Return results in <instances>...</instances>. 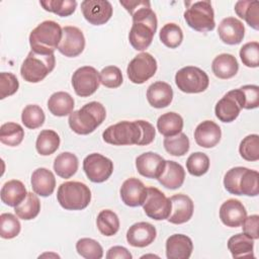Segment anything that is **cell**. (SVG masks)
I'll list each match as a JSON object with an SVG mask.
<instances>
[{"label":"cell","mask_w":259,"mask_h":259,"mask_svg":"<svg viewBox=\"0 0 259 259\" xmlns=\"http://www.w3.org/2000/svg\"><path fill=\"white\" fill-rule=\"evenodd\" d=\"M125 10L132 15L133 25L128 33L131 46L137 51L146 50L153 40L158 26L156 13L148 0H120Z\"/></svg>","instance_id":"obj_1"},{"label":"cell","mask_w":259,"mask_h":259,"mask_svg":"<svg viewBox=\"0 0 259 259\" xmlns=\"http://www.w3.org/2000/svg\"><path fill=\"white\" fill-rule=\"evenodd\" d=\"M105 107L97 101H91L69 115V125L78 135L93 133L105 119Z\"/></svg>","instance_id":"obj_2"},{"label":"cell","mask_w":259,"mask_h":259,"mask_svg":"<svg viewBox=\"0 0 259 259\" xmlns=\"http://www.w3.org/2000/svg\"><path fill=\"white\" fill-rule=\"evenodd\" d=\"M63 28L53 20H45L29 34L31 51L40 55H53L62 39Z\"/></svg>","instance_id":"obj_3"},{"label":"cell","mask_w":259,"mask_h":259,"mask_svg":"<svg viewBox=\"0 0 259 259\" xmlns=\"http://www.w3.org/2000/svg\"><path fill=\"white\" fill-rule=\"evenodd\" d=\"M57 199L60 205L67 210H81L89 205L91 191L82 182L67 181L59 186Z\"/></svg>","instance_id":"obj_4"},{"label":"cell","mask_w":259,"mask_h":259,"mask_svg":"<svg viewBox=\"0 0 259 259\" xmlns=\"http://www.w3.org/2000/svg\"><path fill=\"white\" fill-rule=\"evenodd\" d=\"M55 55H40L30 51L22 62L20 75L24 81L38 83L42 81L55 68Z\"/></svg>","instance_id":"obj_5"},{"label":"cell","mask_w":259,"mask_h":259,"mask_svg":"<svg viewBox=\"0 0 259 259\" xmlns=\"http://www.w3.org/2000/svg\"><path fill=\"white\" fill-rule=\"evenodd\" d=\"M102 139L105 143L114 146H139L142 140V128L138 120H122L109 125L102 133Z\"/></svg>","instance_id":"obj_6"},{"label":"cell","mask_w":259,"mask_h":259,"mask_svg":"<svg viewBox=\"0 0 259 259\" xmlns=\"http://www.w3.org/2000/svg\"><path fill=\"white\" fill-rule=\"evenodd\" d=\"M186 24L199 32L211 31L214 26V12L210 1L202 0L189 3L184 12Z\"/></svg>","instance_id":"obj_7"},{"label":"cell","mask_w":259,"mask_h":259,"mask_svg":"<svg viewBox=\"0 0 259 259\" xmlns=\"http://www.w3.org/2000/svg\"><path fill=\"white\" fill-rule=\"evenodd\" d=\"M175 83L178 89L184 93H200L207 89L209 79L200 68L186 66L177 71Z\"/></svg>","instance_id":"obj_8"},{"label":"cell","mask_w":259,"mask_h":259,"mask_svg":"<svg viewBox=\"0 0 259 259\" xmlns=\"http://www.w3.org/2000/svg\"><path fill=\"white\" fill-rule=\"evenodd\" d=\"M244 95L241 89H234L226 93L215 104L214 113L219 120L223 122H232L244 108Z\"/></svg>","instance_id":"obj_9"},{"label":"cell","mask_w":259,"mask_h":259,"mask_svg":"<svg viewBox=\"0 0 259 259\" xmlns=\"http://www.w3.org/2000/svg\"><path fill=\"white\" fill-rule=\"evenodd\" d=\"M157 67V61L151 54L141 53L130 62L126 74L131 82L143 84L155 75Z\"/></svg>","instance_id":"obj_10"},{"label":"cell","mask_w":259,"mask_h":259,"mask_svg":"<svg viewBox=\"0 0 259 259\" xmlns=\"http://www.w3.org/2000/svg\"><path fill=\"white\" fill-rule=\"evenodd\" d=\"M83 170L90 181L102 183L111 176L113 163L110 159L99 153H92L83 160Z\"/></svg>","instance_id":"obj_11"},{"label":"cell","mask_w":259,"mask_h":259,"mask_svg":"<svg viewBox=\"0 0 259 259\" xmlns=\"http://www.w3.org/2000/svg\"><path fill=\"white\" fill-rule=\"evenodd\" d=\"M145 213L152 220H167L171 212V201L156 187H147V197L143 203Z\"/></svg>","instance_id":"obj_12"},{"label":"cell","mask_w":259,"mask_h":259,"mask_svg":"<svg viewBox=\"0 0 259 259\" xmlns=\"http://www.w3.org/2000/svg\"><path fill=\"white\" fill-rule=\"evenodd\" d=\"M99 84V72L91 66L80 67L73 73L72 86L80 97H88L95 93Z\"/></svg>","instance_id":"obj_13"},{"label":"cell","mask_w":259,"mask_h":259,"mask_svg":"<svg viewBox=\"0 0 259 259\" xmlns=\"http://www.w3.org/2000/svg\"><path fill=\"white\" fill-rule=\"evenodd\" d=\"M84 18L92 25H102L112 16V5L107 0H84L81 2Z\"/></svg>","instance_id":"obj_14"},{"label":"cell","mask_w":259,"mask_h":259,"mask_svg":"<svg viewBox=\"0 0 259 259\" xmlns=\"http://www.w3.org/2000/svg\"><path fill=\"white\" fill-rule=\"evenodd\" d=\"M85 48V37L81 29L76 26L63 27L62 39L58 46V51L68 58L79 56Z\"/></svg>","instance_id":"obj_15"},{"label":"cell","mask_w":259,"mask_h":259,"mask_svg":"<svg viewBox=\"0 0 259 259\" xmlns=\"http://www.w3.org/2000/svg\"><path fill=\"white\" fill-rule=\"evenodd\" d=\"M165 165L166 160L154 152L143 153L136 159V168L138 172L146 178L158 179L162 174Z\"/></svg>","instance_id":"obj_16"},{"label":"cell","mask_w":259,"mask_h":259,"mask_svg":"<svg viewBox=\"0 0 259 259\" xmlns=\"http://www.w3.org/2000/svg\"><path fill=\"white\" fill-rule=\"evenodd\" d=\"M171 212L168 217V222L174 225H181L188 222L194 210L192 199L183 193L175 194L170 197Z\"/></svg>","instance_id":"obj_17"},{"label":"cell","mask_w":259,"mask_h":259,"mask_svg":"<svg viewBox=\"0 0 259 259\" xmlns=\"http://www.w3.org/2000/svg\"><path fill=\"white\" fill-rule=\"evenodd\" d=\"M119 192L122 202L131 207L143 205L147 197V187L140 179L135 177L124 180Z\"/></svg>","instance_id":"obj_18"},{"label":"cell","mask_w":259,"mask_h":259,"mask_svg":"<svg viewBox=\"0 0 259 259\" xmlns=\"http://www.w3.org/2000/svg\"><path fill=\"white\" fill-rule=\"evenodd\" d=\"M157 236L156 228L147 222L136 223L126 232V241L133 247L144 248L154 242Z\"/></svg>","instance_id":"obj_19"},{"label":"cell","mask_w":259,"mask_h":259,"mask_svg":"<svg viewBox=\"0 0 259 259\" xmlns=\"http://www.w3.org/2000/svg\"><path fill=\"white\" fill-rule=\"evenodd\" d=\"M246 217L247 210L244 204L238 199L230 198L226 200L220 207V219L227 227H240Z\"/></svg>","instance_id":"obj_20"},{"label":"cell","mask_w":259,"mask_h":259,"mask_svg":"<svg viewBox=\"0 0 259 259\" xmlns=\"http://www.w3.org/2000/svg\"><path fill=\"white\" fill-rule=\"evenodd\" d=\"M218 33L224 44L231 46L238 45L244 38L245 26L243 22L236 17H226L220 22Z\"/></svg>","instance_id":"obj_21"},{"label":"cell","mask_w":259,"mask_h":259,"mask_svg":"<svg viewBox=\"0 0 259 259\" xmlns=\"http://www.w3.org/2000/svg\"><path fill=\"white\" fill-rule=\"evenodd\" d=\"M222 138V131L219 124L212 120L200 122L194 131V140L202 148L209 149L217 146Z\"/></svg>","instance_id":"obj_22"},{"label":"cell","mask_w":259,"mask_h":259,"mask_svg":"<svg viewBox=\"0 0 259 259\" xmlns=\"http://www.w3.org/2000/svg\"><path fill=\"white\" fill-rule=\"evenodd\" d=\"M192 250V241L186 235L173 234L166 241V257L168 259H188Z\"/></svg>","instance_id":"obj_23"},{"label":"cell","mask_w":259,"mask_h":259,"mask_svg":"<svg viewBox=\"0 0 259 259\" xmlns=\"http://www.w3.org/2000/svg\"><path fill=\"white\" fill-rule=\"evenodd\" d=\"M172 99L173 89L164 81L154 82L147 89V100L155 108L167 107L172 102Z\"/></svg>","instance_id":"obj_24"},{"label":"cell","mask_w":259,"mask_h":259,"mask_svg":"<svg viewBox=\"0 0 259 259\" xmlns=\"http://www.w3.org/2000/svg\"><path fill=\"white\" fill-rule=\"evenodd\" d=\"M31 187L37 195L50 196L56 187V178L54 173L47 168H37L31 174Z\"/></svg>","instance_id":"obj_25"},{"label":"cell","mask_w":259,"mask_h":259,"mask_svg":"<svg viewBox=\"0 0 259 259\" xmlns=\"http://www.w3.org/2000/svg\"><path fill=\"white\" fill-rule=\"evenodd\" d=\"M185 179V171L183 167L175 161H166L162 174L158 177V181L162 186L168 189H177L182 186Z\"/></svg>","instance_id":"obj_26"},{"label":"cell","mask_w":259,"mask_h":259,"mask_svg":"<svg viewBox=\"0 0 259 259\" xmlns=\"http://www.w3.org/2000/svg\"><path fill=\"white\" fill-rule=\"evenodd\" d=\"M26 195L27 191L24 184L16 179L5 182L0 192L2 202L12 207L18 205L26 197Z\"/></svg>","instance_id":"obj_27"},{"label":"cell","mask_w":259,"mask_h":259,"mask_svg":"<svg viewBox=\"0 0 259 259\" xmlns=\"http://www.w3.org/2000/svg\"><path fill=\"white\" fill-rule=\"evenodd\" d=\"M211 70L215 77L220 79H230L238 73L239 64L233 55L221 54L213 59Z\"/></svg>","instance_id":"obj_28"},{"label":"cell","mask_w":259,"mask_h":259,"mask_svg":"<svg viewBox=\"0 0 259 259\" xmlns=\"http://www.w3.org/2000/svg\"><path fill=\"white\" fill-rule=\"evenodd\" d=\"M75 106L74 98L64 91L53 93L48 100V108L55 116H66L73 112Z\"/></svg>","instance_id":"obj_29"},{"label":"cell","mask_w":259,"mask_h":259,"mask_svg":"<svg viewBox=\"0 0 259 259\" xmlns=\"http://www.w3.org/2000/svg\"><path fill=\"white\" fill-rule=\"evenodd\" d=\"M228 249L233 258L254 257V240L246 236L244 233L236 234L229 239Z\"/></svg>","instance_id":"obj_30"},{"label":"cell","mask_w":259,"mask_h":259,"mask_svg":"<svg viewBox=\"0 0 259 259\" xmlns=\"http://www.w3.org/2000/svg\"><path fill=\"white\" fill-rule=\"evenodd\" d=\"M235 12L243 18L249 26L259 29V2L256 0H241L235 4Z\"/></svg>","instance_id":"obj_31"},{"label":"cell","mask_w":259,"mask_h":259,"mask_svg":"<svg viewBox=\"0 0 259 259\" xmlns=\"http://www.w3.org/2000/svg\"><path fill=\"white\" fill-rule=\"evenodd\" d=\"M79 162L75 154L63 152L54 161V170L58 176L64 179L71 178L78 170Z\"/></svg>","instance_id":"obj_32"},{"label":"cell","mask_w":259,"mask_h":259,"mask_svg":"<svg viewBox=\"0 0 259 259\" xmlns=\"http://www.w3.org/2000/svg\"><path fill=\"white\" fill-rule=\"evenodd\" d=\"M183 118L180 114L170 111L163 113L157 120V130L164 137H172L181 133Z\"/></svg>","instance_id":"obj_33"},{"label":"cell","mask_w":259,"mask_h":259,"mask_svg":"<svg viewBox=\"0 0 259 259\" xmlns=\"http://www.w3.org/2000/svg\"><path fill=\"white\" fill-rule=\"evenodd\" d=\"M60 146V137L53 130L41 131L36 139L35 148L39 155L49 156L54 154Z\"/></svg>","instance_id":"obj_34"},{"label":"cell","mask_w":259,"mask_h":259,"mask_svg":"<svg viewBox=\"0 0 259 259\" xmlns=\"http://www.w3.org/2000/svg\"><path fill=\"white\" fill-rule=\"evenodd\" d=\"M40 210V201L36 196V193L27 192L26 197L14 207L16 215L23 220L29 221L37 217Z\"/></svg>","instance_id":"obj_35"},{"label":"cell","mask_w":259,"mask_h":259,"mask_svg":"<svg viewBox=\"0 0 259 259\" xmlns=\"http://www.w3.org/2000/svg\"><path fill=\"white\" fill-rule=\"evenodd\" d=\"M96 225L102 235L111 237L119 230V219L114 211L110 209H103L97 215Z\"/></svg>","instance_id":"obj_36"},{"label":"cell","mask_w":259,"mask_h":259,"mask_svg":"<svg viewBox=\"0 0 259 259\" xmlns=\"http://www.w3.org/2000/svg\"><path fill=\"white\" fill-rule=\"evenodd\" d=\"M24 138L23 127L16 122H6L0 127V142L9 147L21 144Z\"/></svg>","instance_id":"obj_37"},{"label":"cell","mask_w":259,"mask_h":259,"mask_svg":"<svg viewBox=\"0 0 259 259\" xmlns=\"http://www.w3.org/2000/svg\"><path fill=\"white\" fill-rule=\"evenodd\" d=\"M239 190L241 195L257 196L259 193V173L245 167L240 177Z\"/></svg>","instance_id":"obj_38"},{"label":"cell","mask_w":259,"mask_h":259,"mask_svg":"<svg viewBox=\"0 0 259 259\" xmlns=\"http://www.w3.org/2000/svg\"><path fill=\"white\" fill-rule=\"evenodd\" d=\"M165 150L172 156L180 157L189 150V139L184 133H179L172 137H165L163 142Z\"/></svg>","instance_id":"obj_39"},{"label":"cell","mask_w":259,"mask_h":259,"mask_svg":"<svg viewBox=\"0 0 259 259\" xmlns=\"http://www.w3.org/2000/svg\"><path fill=\"white\" fill-rule=\"evenodd\" d=\"M159 36L163 45L170 49H176L183 40V31L178 24L171 22L161 28Z\"/></svg>","instance_id":"obj_40"},{"label":"cell","mask_w":259,"mask_h":259,"mask_svg":"<svg viewBox=\"0 0 259 259\" xmlns=\"http://www.w3.org/2000/svg\"><path fill=\"white\" fill-rule=\"evenodd\" d=\"M46 119L42 108L36 104L26 105L21 113V121L27 128L34 130L40 127Z\"/></svg>","instance_id":"obj_41"},{"label":"cell","mask_w":259,"mask_h":259,"mask_svg":"<svg viewBox=\"0 0 259 259\" xmlns=\"http://www.w3.org/2000/svg\"><path fill=\"white\" fill-rule=\"evenodd\" d=\"M39 4L45 10L62 17L70 16L75 12L77 7L75 0H45L39 1Z\"/></svg>","instance_id":"obj_42"},{"label":"cell","mask_w":259,"mask_h":259,"mask_svg":"<svg viewBox=\"0 0 259 259\" xmlns=\"http://www.w3.org/2000/svg\"><path fill=\"white\" fill-rule=\"evenodd\" d=\"M186 169L192 176H202L209 169V158L202 152L192 153L186 160Z\"/></svg>","instance_id":"obj_43"},{"label":"cell","mask_w":259,"mask_h":259,"mask_svg":"<svg viewBox=\"0 0 259 259\" xmlns=\"http://www.w3.org/2000/svg\"><path fill=\"white\" fill-rule=\"evenodd\" d=\"M78 254L86 259H100L103 256L102 246L91 238H82L76 243Z\"/></svg>","instance_id":"obj_44"},{"label":"cell","mask_w":259,"mask_h":259,"mask_svg":"<svg viewBox=\"0 0 259 259\" xmlns=\"http://www.w3.org/2000/svg\"><path fill=\"white\" fill-rule=\"evenodd\" d=\"M241 157L250 162L259 160V136L256 134L245 137L239 146Z\"/></svg>","instance_id":"obj_45"},{"label":"cell","mask_w":259,"mask_h":259,"mask_svg":"<svg viewBox=\"0 0 259 259\" xmlns=\"http://www.w3.org/2000/svg\"><path fill=\"white\" fill-rule=\"evenodd\" d=\"M21 230L19 220L10 212H4L0 215V236L3 239L15 238Z\"/></svg>","instance_id":"obj_46"},{"label":"cell","mask_w":259,"mask_h":259,"mask_svg":"<svg viewBox=\"0 0 259 259\" xmlns=\"http://www.w3.org/2000/svg\"><path fill=\"white\" fill-rule=\"evenodd\" d=\"M240 58L242 63L249 68H257L259 66V44L257 41H249L240 49Z\"/></svg>","instance_id":"obj_47"},{"label":"cell","mask_w":259,"mask_h":259,"mask_svg":"<svg viewBox=\"0 0 259 259\" xmlns=\"http://www.w3.org/2000/svg\"><path fill=\"white\" fill-rule=\"evenodd\" d=\"M100 83L107 88H117L122 84V74L118 67L107 66L99 73Z\"/></svg>","instance_id":"obj_48"},{"label":"cell","mask_w":259,"mask_h":259,"mask_svg":"<svg viewBox=\"0 0 259 259\" xmlns=\"http://www.w3.org/2000/svg\"><path fill=\"white\" fill-rule=\"evenodd\" d=\"M19 87L16 76L10 72L0 73V99L13 95Z\"/></svg>","instance_id":"obj_49"},{"label":"cell","mask_w":259,"mask_h":259,"mask_svg":"<svg viewBox=\"0 0 259 259\" xmlns=\"http://www.w3.org/2000/svg\"><path fill=\"white\" fill-rule=\"evenodd\" d=\"M244 169L245 167H234L225 174L224 186L231 194L241 195L239 190V181Z\"/></svg>","instance_id":"obj_50"},{"label":"cell","mask_w":259,"mask_h":259,"mask_svg":"<svg viewBox=\"0 0 259 259\" xmlns=\"http://www.w3.org/2000/svg\"><path fill=\"white\" fill-rule=\"evenodd\" d=\"M240 89L244 95V108H257L259 106V87L257 85H245Z\"/></svg>","instance_id":"obj_51"},{"label":"cell","mask_w":259,"mask_h":259,"mask_svg":"<svg viewBox=\"0 0 259 259\" xmlns=\"http://www.w3.org/2000/svg\"><path fill=\"white\" fill-rule=\"evenodd\" d=\"M241 226L243 229V233L246 236H248L253 240H257L259 238V233H258L259 215L258 214H252V215L246 217V219L244 220Z\"/></svg>","instance_id":"obj_52"},{"label":"cell","mask_w":259,"mask_h":259,"mask_svg":"<svg viewBox=\"0 0 259 259\" xmlns=\"http://www.w3.org/2000/svg\"><path fill=\"white\" fill-rule=\"evenodd\" d=\"M141 128H142V140L139 144V146H147L151 144L156 136V130L153 124H151L149 121L146 120H138Z\"/></svg>","instance_id":"obj_53"},{"label":"cell","mask_w":259,"mask_h":259,"mask_svg":"<svg viewBox=\"0 0 259 259\" xmlns=\"http://www.w3.org/2000/svg\"><path fill=\"white\" fill-rule=\"evenodd\" d=\"M107 259H132L133 255L131 252L122 246H113L106 253Z\"/></svg>","instance_id":"obj_54"}]
</instances>
